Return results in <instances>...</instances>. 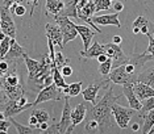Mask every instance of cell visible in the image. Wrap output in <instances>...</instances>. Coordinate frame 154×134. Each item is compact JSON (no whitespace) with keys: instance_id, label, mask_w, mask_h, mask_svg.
Listing matches in <instances>:
<instances>
[{"instance_id":"obj_44","label":"cell","mask_w":154,"mask_h":134,"mask_svg":"<svg viewBox=\"0 0 154 134\" xmlns=\"http://www.w3.org/2000/svg\"><path fill=\"white\" fill-rule=\"evenodd\" d=\"M132 130H133V132H138V130H140V125L137 124V122H134V124L132 125Z\"/></svg>"},{"instance_id":"obj_46","label":"cell","mask_w":154,"mask_h":134,"mask_svg":"<svg viewBox=\"0 0 154 134\" xmlns=\"http://www.w3.org/2000/svg\"><path fill=\"white\" fill-rule=\"evenodd\" d=\"M153 36H154V28H153Z\"/></svg>"},{"instance_id":"obj_9","label":"cell","mask_w":154,"mask_h":134,"mask_svg":"<svg viewBox=\"0 0 154 134\" xmlns=\"http://www.w3.org/2000/svg\"><path fill=\"white\" fill-rule=\"evenodd\" d=\"M70 96L65 97V107L62 111V117L59 121V129H61V134L63 133H72V118H71V105H70Z\"/></svg>"},{"instance_id":"obj_12","label":"cell","mask_w":154,"mask_h":134,"mask_svg":"<svg viewBox=\"0 0 154 134\" xmlns=\"http://www.w3.org/2000/svg\"><path fill=\"white\" fill-rule=\"evenodd\" d=\"M45 29H46V37L50 38L51 41L54 42V45H57L61 49H63V33L61 30V26L59 25H53V24L48 23L45 25Z\"/></svg>"},{"instance_id":"obj_10","label":"cell","mask_w":154,"mask_h":134,"mask_svg":"<svg viewBox=\"0 0 154 134\" xmlns=\"http://www.w3.org/2000/svg\"><path fill=\"white\" fill-rule=\"evenodd\" d=\"M106 54L108 55V57H111L112 59H113V67H117V66L122 65V63L127 62L128 58H129L128 55L122 51L120 45L113 44V42L106 45Z\"/></svg>"},{"instance_id":"obj_36","label":"cell","mask_w":154,"mask_h":134,"mask_svg":"<svg viewBox=\"0 0 154 134\" xmlns=\"http://www.w3.org/2000/svg\"><path fill=\"white\" fill-rule=\"evenodd\" d=\"M45 134H61V129H59V122L53 124L49 126V129L45 132Z\"/></svg>"},{"instance_id":"obj_30","label":"cell","mask_w":154,"mask_h":134,"mask_svg":"<svg viewBox=\"0 0 154 134\" xmlns=\"http://www.w3.org/2000/svg\"><path fill=\"white\" fill-rule=\"evenodd\" d=\"M32 114H34L38 118V122H49V120H50V114L46 109H32Z\"/></svg>"},{"instance_id":"obj_42","label":"cell","mask_w":154,"mask_h":134,"mask_svg":"<svg viewBox=\"0 0 154 134\" xmlns=\"http://www.w3.org/2000/svg\"><path fill=\"white\" fill-rule=\"evenodd\" d=\"M108 58H111V57H108L106 53H104V54H100L99 57H97V61H99V63H103V62H106Z\"/></svg>"},{"instance_id":"obj_6","label":"cell","mask_w":154,"mask_h":134,"mask_svg":"<svg viewBox=\"0 0 154 134\" xmlns=\"http://www.w3.org/2000/svg\"><path fill=\"white\" fill-rule=\"evenodd\" d=\"M112 112H113L115 120H116L119 128L120 129H127L128 125H129V121H131V118H132V116L134 114V112H137V111L133 109V108L121 107V105L115 103L113 107H112Z\"/></svg>"},{"instance_id":"obj_15","label":"cell","mask_w":154,"mask_h":134,"mask_svg":"<svg viewBox=\"0 0 154 134\" xmlns=\"http://www.w3.org/2000/svg\"><path fill=\"white\" fill-rule=\"evenodd\" d=\"M76 29H78V33L82 38L83 50H87L91 46V41H92V38L95 37V33H97V32L94 28L87 25H76Z\"/></svg>"},{"instance_id":"obj_3","label":"cell","mask_w":154,"mask_h":134,"mask_svg":"<svg viewBox=\"0 0 154 134\" xmlns=\"http://www.w3.org/2000/svg\"><path fill=\"white\" fill-rule=\"evenodd\" d=\"M96 13V4L95 0H79L78 2V19L86 23L87 25L94 28L97 33H101V30L92 21V15Z\"/></svg>"},{"instance_id":"obj_35","label":"cell","mask_w":154,"mask_h":134,"mask_svg":"<svg viewBox=\"0 0 154 134\" xmlns=\"http://www.w3.org/2000/svg\"><path fill=\"white\" fill-rule=\"evenodd\" d=\"M8 120H7V118H2V120H0V132H2V133H7V132H8L9 126H11V124H12V122L8 121Z\"/></svg>"},{"instance_id":"obj_17","label":"cell","mask_w":154,"mask_h":134,"mask_svg":"<svg viewBox=\"0 0 154 134\" xmlns=\"http://www.w3.org/2000/svg\"><path fill=\"white\" fill-rule=\"evenodd\" d=\"M88 104L83 103V104H78L76 107L72 109L71 112V118H72V128H75L78 124H80L82 121L86 120L87 112H88Z\"/></svg>"},{"instance_id":"obj_45","label":"cell","mask_w":154,"mask_h":134,"mask_svg":"<svg viewBox=\"0 0 154 134\" xmlns=\"http://www.w3.org/2000/svg\"><path fill=\"white\" fill-rule=\"evenodd\" d=\"M133 33H134V34L141 33V29H140V28H137V26H133Z\"/></svg>"},{"instance_id":"obj_22","label":"cell","mask_w":154,"mask_h":134,"mask_svg":"<svg viewBox=\"0 0 154 134\" xmlns=\"http://www.w3.org/2000/svg\"><path fill=\"white\" fill-rule=\"evenodd\" d=\"M78 2H79V0H71V2L66 3L63 11H62L59 15L67 16V17H75V19H78Z\"/></svg>"},{"instance_id":"obj_40","label":"cell","mask_w":154,"mask_h":134,"mask_svg":"<svg viewBox=\"0 0 154 134\" xmlns=\"http://www.w3.org/2000/svg\"><path fill=\"white\" fill-rule=\"evenodd\" d=\"M38 124H40V122H38V118L36 117V116H34V114L30 116V118H29V125L33 126V128H36Z\"/></svg>"},{"instance_id":"obj_19","label":"cell","mask_w":154,"mask_h":134,"mask_svg":"<svg viewBox=\"0 0 154 134\" xmlns=\"http://www.w3.org/2000/svg\"><path fill=\"white\" fill-rule=\"evenodd\" d=\"M134 92L138 96L140 100H145L148 97L154 96V87L149 86V84H145L142 82H136L134 83Z\"/></svg>"},{"instance_id":"obj_27","label":"cell","mask_w":154,"mask_h":134,"mask_svg":"<svg viewBox=\"0 0 154 134\" xmlns=\"http://www.w3.org/2000/svg\"><path fill=\"white\" fill-rule=\"evenodd\" d=\"M112 69H113V59H112V58H108L106 62L100 63V66H99V72H100L103 76H108V75L111 74Z\"/></svg>"},{"instance_id":"obj_18","label":"cell","mask_w":154,"mask_h":134,"mask_svg":"<svg viewBox=\"0 0 154 134\" xmlns=\"http://www.w3.org/2000/svg\"><path fill=\"white\" fill-rule=\"evenodd\" d=\"M104 53H106V45H100L97 41H95L87 50L80 51V57L91 59V58H97L100 54H104Z\"/></svg>"},{"instance_id":"obj_43","label":"cell","mask_w":154,"mask_h":134,"mask_svg":"<svg viewBox=\"0 0 154 134\" xmlns=\"http://www.w3.org/2000/svg\"><path fill=\"white\" fill-rule=\"evenodd\" d=\"M121 41H122V38H121L120 36H113V37H112V42H113V44L120 45V44H121Z\"/></svg>"},{"instance_id":"obj_37","label":"cell","mask_w":154,"mask_h":134,"mask_svg":"<svg viewBox=\"0 0 154 134\" xmlns=\"http://www.w3.org/2000/svg\"><path fill=\"white\" fill-rule=\"evenodd\" d=\"M25 2V0H2V7H5V8H11L12 4H15V3H17V4H23V3Z\"/></svg>"},{"instance_id":"obj_1","label":"cell","mask_w":154,"mask_h":134,"mask_svg":"<svg viewBox=\"0 0 154 134\" xmlns=\"http://www.w3.org/2000/svg\"><path fill=\"white\" fill-rule=\"evenodd\" d=\"M120 99L119 95H113L112 88H107V92L104 96L100 97L95 105L91 104L88 107V112H87L86 120H96L99 122L100 130L99 133H112L115 132V124H117L115 120L113 112H112V107L116 101Z\"/></svg>"},{"instance_id":"obj_41","label":"cell","mask_w":154,"mask_h":134,"mask_svg":"<svg viewBox=\"0 0 154 134\" xmlns=\"http://www.w3.org/2000/svg\"><path fill=\"white\" fill-rule=\"evenodd\" d=\"M25 2H28V3H30V4H32V8H30V16H33L34 8H36L37 4H38V0H25Z\"/></svg>"},{"instance_id":"obj_32","label":"cell","mask_w":154,"mask_h":134,"mask_svg":"<svg viewBox=\"0 0 154 134\" xmlns=\"http://www.w3.org/2000/svg\"><path fill=\"white\" fill-rule=\"evenodd\" d=\"M82 92V82H76L69 84V96L70 97H75Z\"/></svg>"},{"instance_id":"obj_8","label":"cell","mask_w":154,"mask_h":134,"mask_svg":"<svg viewBox=\"0 0 154 134\" xmlns=\"http://www.w3.org/2000/svg\"><path fill=\"white\" fill-rule=\"evenodd\" d=\"M109 83H112L109 80V78H107L106 80H100V82H94V83H90L87 88L82 92L83 95V99L87 101V103H91L92 105H95L97 103V92L101 87L104 88H109Z\"/></svg>"},{"instance_id":"obj_13","label":"cell","mask_w":154,"mask_h":134,"mask_svg":"<svg viewBox=\"0 0 154 134\" xmlns=\"http://www.w3.org/2000/svg\"><path fill=\"white\" fill-rule=\"evenodd\" d=\"M66 3L63 0H46L45 2V8H44V15L48 17H54L59 15L63 11Z\"/></svg>"},{"instance_id":"obj_39","label":"cell","mask_w":154,"mask_h":134,"mask_svg":"<svg viewBox=\"0 0 154 134\" xmlns=\"http://www.w3.org/2000/svg\"><path fill=\"white\" fill-rule=\"evenodd\" d=\"M113 9L116 11V12H121L122 9H124V2L122 0H119V2H115L113 3Z\"/></svg>"},{"instance_id":"obj_5","label":"cell","mask_w":154,"mask_h":134,"mask_svg":"<svg viewBox=\"0 0 154 134\" xmlns=\"http://www.w3.org/2000/svg\"><path fill=\"white\" fill-rule=\"evenodd\" d=\"M54 20L57 21V24L61 26V30L63 33V46L69 44L70 41H72L76 36H79L78 29H76V24H74L70 17L67 16H62V15H57L54 17Z\"/></svg>"},{"instance_id":"obj_11","label":"cell","mask_w":154,"mask_h":134,"mask_svg":"<svg viewBox=\"0 0 154 134\" xmlns=\"http://www.w3.org/2000/svg\"><path fill=\"white\" fill-rule=\"evenodd\" d=\"M122 95L128 99L129 107L136 109V111H141L142 109V101L138 99V96L134 92V84H125L122 86Z\"/></svg>"},{"instance_id":"obj_26","label":"cell","mask_w":154,"mask_h":134,"mask_svg":"<svg viewBox=\"0 0 154 134\" xmlns=\"http://www.w3.org/2000/svg\"><path fill=\"white\" fill-rule=\"evenodd\" d=\"M11 41H12V37L9 36H5L3 40H0V58H5L7 53H8L9 47H11Z\"/></svg>"},{"instance_id":"obj_21","label":"cell","mask_w":154,"mask_h":134,"mask_svg":"<svg viewBox=\"0 0 154 134\" xmlns=\"http://www.w3.org/2000/svg\"><path fill=\"white\" fill-rule=\"evenodd\" d=\"M141 118H143V125H142L141 133L142 134H148L154 126V109L146 112L145 114H142Z\"/></svg>"},{"instance_id":"obj_34","label":"cell","mask_w":154,"mask_h":134,"mask_svg":"<svg viewBox=\"0 0 154 134\" xmlns=\"http://www.w3.org/2000/svg\"><path fill=\"white\" fill-rule=\"evenodd\" d=\"M149 21H148V19H146L145 16H142V15H140L137 19H136L134 21H133V26H137V28H143V26H148L149 25Z\"/></svg>"},{"instance_id":"obj_23","label":"cell","mask_w":154,"mask_h":134,"mask_svg":"<svg viewBox=\"0 0 154 134\" xmlns=\"http://www.w3.org/2000/svg\"><path fill=\"white\" fill-rule=\"evenodd\" d=\"M138 82H142L145 84L154 87V66L149 69H143L141 74L138 75Z\"/></svg>"},{"instance_id":"obj_33","label":"cell","mask_w":154,"mask_h":134,"mask_svg":"<svg viewBox=\"0 0 154 134\" xmlns=\"http://www.w3.org/2000/svg\"><path fill=\"white\" fill-rule=\"evenodd\" d=\"M9 11H11L12 15H16V16H24L26 12V8L24 4H17V3H15V4H12V7L9 8Z\"/></svg>"},{"instance_id":"obj_4","label":"cell","mask_w":154,"mask_h":134,"mask_svg":"<svg viewBox=\"0 0 154 134\" xmlns=\"http://www.w3.org/2000/svg\"><path fill=\"white\" fill-rule=\"evenodd\" d=\"M65 97L66 96H65L63 91H62V88H59L57 84L53 83L48 87H44L42 90L38 92L36 100L33 101V105L36 107V105H38V104L45 103V101H50V100L61 101V100H63Z\"/></svg>"},{"instance_id":"obj_38","label":"cell","mask_w":154,"mask_h":134,"mask_svg":"<svg viewBox=\"0 0 154 134\" xmlns=\"http://www.w3.org/2000/svg\"><path fill=\"white\" fill-rule=\"evenodd\" d=\"M61 71H62V74H63L65 78L70 76V75H72V67H71V65H66L65 67L61 69Z\"/></svg>"},{"instance_id":"obj_14","label":"cell","mask_w":154,"mask_h":134,"mask_svg":"<svg viewBox=\"0 0 154 134\" xmlns=\"http://www.w3.org/2000/svg\"><path fill=\"white\" fill-rule=\"evenodd\" d=\"M25 55H28V54L23 49V46L16 41V38H12L11 47H9L8 53H7L5 58H3V59H8V61H21V59L25 58Z\"/></svg>"},{"instance_id":"obj_16","label":"cell","mask_w":154,"mask_h":134,"mask_svg":"<svg viewBox=\"0 0 154 134\" xmlns=\"http://www.w3.org/2000/svg\"><path fill=\"white\" fill-rule=\"evenodd\" d=\"M92 21L96 25H115L116 28H121V24L119 21V15L116 13H109V15L103 16H92Z\"/></svg>"},{"instance_id":"obj_7","label":"cell","mask_w":154,"mask_h":134,"mask_svg":"<svg viewBox=\"0 0 154 134\" xmlns=\"http://www.w3.org/2000/svg\"><path fill=\"white\" fill-rule=\"evenodd\" d=\"M11 15L12 13L8 8H5V7L0 8V29H2V33H4L5 36L16 38V25Z\"/></svg>"},{"instance_id":"obj_31","label":"cell","mask_w":154,"mask_h":134,"mask_svg":"<svg viewBox=\"0 0 154 134\" xmlns=\"http://www.w3.org/2000/svg\"><path fill=\"white\" fill-rule=\"evenodd\" d=\"M152 109H154V96L142 100V109L138 111V117H141L142 114H145L146 112L152 111Z\"/></svg>"},{"instance_id":"obj_25","label":"cell","mask_w":154,"mask_h":134,"mask_svg":"<svg viewBox=\"0 0 154 134\" xmlns=\"http://www.w3.org/2000/svg\"><path fill=\"white\" fill-rule=\"evenodd\" d=\"M53 76H54V83L57 84L59 88H62V90H63V88L69 87V84H66V82H65V76H63V74H62V71L58 69V67H54Z\"/></svg>"},{"instance_id":"obj_20","label":"cell","mask_w":154,"mask_h":134,"mask_svg":"<svg viewBox=\"0 0 154 134\" xmlns=\"http://www.w3.org/2000/svg\"><path fill=\"white\" fill-rule=\"evenodd\" d=\"M0 92H4L9 99H15V100L23 97L24 95H25V91H24L23 84H20V86H15V87L2 86V91H0Z\"/></svg>"},{"instance_id":"obj_2","label":"cell","mask_w":154,"mask_h":134,"mask_svg":"<svg viewBox=\"0 0 154 134\" xmlns=\"http://www.w3.org/2000/svg\"><path fill=\"white\" fill-rule=\"evenodd\" d=\"M0 97H2L0 99V114H3L5 118L13 117L34 107L33 103H29L25 96L15 100V99H9L4 92H0Z\"/></svg>"},{"instance_id":"obj_28","label":"cell","mask_w":154,"mask_h":134,"mask_svg":"<svg viewBox=\"0 0 154 134\" xmlns=\"http://www.w3.org/2000/svg\"><path fill=\"white\" fill-rule=\"evenodd\" d=\"M119 2V0H95L96 4V12H100V11H108L113 7V3ZM124 2V0H122Z\"/></svg>"},{"instance_id":"obj_29","label":"cell","mask_w":154,"mask_h":134,"mask_svg":"<svg viewBox=\"0 0 154 134\" xmlns=\"http://www.w3.org/2000/svg\"><path fill=\"white\" fill-rule=\"evenodd\" d=\"M54 65L55 67H58L59 70L62 69V67H65L66 65H70V59L66 57V55L63 54V53H55V58H54Z\"/></svg>"},{"instance_id":"obj_24","label":"cell","mask_w":154,"mask_h":134,"mask_svg":"<svg viewBox=\"0 0 154 134\" xmlns=\"http://www.w3.org/2000/svg\"><path fill=\"white\" fill-rule=\"evenodd\" d=\"M9 121L12 122V125L16 128L17 133L19 134H34L36 132H40L37 128H33V126H24L21 124H19V122L16 121V120H13V117H9Z\"/></svg>"}]
</instances>
